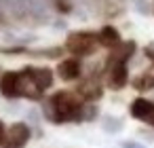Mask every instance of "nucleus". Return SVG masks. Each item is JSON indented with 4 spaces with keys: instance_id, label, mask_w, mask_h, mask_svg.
I'll return each mask as SVG.
<instances>
[{
    "instance_id": "423d86ee",
    "label": "nucleus",
    "mask_w": 154,
    "mask_h": 148,
    "mask_svg": "<svg viewBox=\"0 0 154 148\" xmlns=\"http://www.w3.org/2000/svg\"><path fill=\"white\" fill-rule=\"evenodd\" d=\"M135 51V45L133 43H118L110 55V64H125Z\"/></svg>"
},
{
    "instance_id": "9b49d317",
    "label": "nucleus",
    "mask_w": 154,
    "mask_h": 148,
    "mask_svg": "<svg viewBox=\"0 0 154 148\" xmlns=\"http://www.w3.org/2000/svg\"><path fill=\"white\" fill-rule=\"evenodd\" d=\"M133 87L139 89V91H146V89H152L154 87V72H146L141 76H137L133 80Z\"/></svg>"
},
{
    "instance_id": "6e6552de",
    "label": "nucleus",
    "mask_w": 154,
    "mask_h": 148,
    "mask_svg": "<svg viewBox=\"0 0 154 148\" xmlns=\"http://www.w3.org/2000/svg\"><path fill=\"white\" fill-rule=\"evenodd\" d=\"M131 114L137 116V118H150L154 114V104L148 102V99H135L133 106H131Z\"/></svg>"
},
{
    "instance_id": "ddd939ff",
    "label": "nucleus",
    "mask_w": 154,
    "mask_h": 148,
    "mask_svg": "<svg viewBox=\"0 0 154 148\" xmlns=\"http://www.w3.org/2000/svg\"><path fill=\"white\" fill-rule=\"evenodd\" d=\"M125 148H143V146H139V144H133V142H127V144H125Z\"/></svg>"
},
{
    "instance_id": "f03ea898",
    "label": "nucleus",
    "mask_w": 154,
    "mask_h": 148,
    "mask_svg": "<svg viewBox=\"0 0 154 148\" xmlns=\"http://www.w3.org/2000/svg\"><path fill=\"white\" fill-rule=\"evenodd\" d=\"M97 36L89 34V32H78V34H72L66 43V47L74 53V55H91L95 45H97Z\"/></svg>"
},
{
    "instance_id": "1a4fd4ad",
    "label": "nucleus",
    "mask_w": 154,
    "mask_h": 148,
    "mask_svg": "<svg viewBox=\"0 0 154 148\" xmlns=\"http://www.w3.org/2000/svg\"><path fill=\"white\" fill-rule=\"evenodd\" d=\"M30 70V74H32V78L36 80V85L45 91L47 87H51V83H53V74H51V70H47V68H28Z\"/></svg>"
},
{
    "instance_id": "20e7f679",
    "label": "nucleus",
    "mask_w": 154,
    "mask_h": 148,
    "mask_svg": "<svg viewBox=\"0 0 154 148\" xmlns=\"http://www.w3.org/2000/svg\"><path fill=\"white\" fill-rule=\"evenodd\" d=\"M0 91L7 97H17L19 95V74L15 72H7L0 78Z\"/></svg>"
},
{
    "instance_id": "f257e3e1",
    "label": "nucleus",
    "mask_w": 154,
    "mask_h": 148,
    "mask_svg": "<svg viewBox=\"0 0 154 148\" xmlns=\"http://www.w3.org/2000/svg\"><path fill=\"white\" fill-rule=\"evenodd\" d=\"M49 104H51V106L47 108V114H49L55 123H61V121H70V118H78V116H80L82 104H80L72 93H66V91L55 93Z\"/></svg>"
},
{
    "instance_id": "0eeeda50",
    "label": "nucleus",
    "mask_w": 154,
    "mask_h": 148,
    "mask_svg": "<svg viewBox=\"0 0 154 148\" xmlns=\"http://www.w3.org/2000/svg\"><path fill=\"white\" fill-rule=\"evenodd\" d=\"M59 76L63 80H74L80 76V64L76 59H66L59 64Z\"/></svg>"
},
{
    "instance_id": "4468645a",
    "label": "nucleus",
    "mask_w": 154,
    "mask_h": 148,
    "mask_svg": "<svg viewBox=\"0 0 154 148\" xmlns=\"http://www.w3.org/2000/svg\"><path fill=\"white\" fill-rule=\"evenodd\" d=\"M5 140V127H2V123H0V142Z\"/></svg>"
},
{
    "instance_id": "7ed1b4c3",
    "label": "nucleus",
    "mask_w": 154,
    "mask_h": 148,
    "mask_svg": "<svg viewBox=\"0 0 154 148\" xmlns=\"http://www.w3.org/2000/svg\"><path fill=\"white\" fill-rule=\"evenodd\" d=\"M5 148H23V144L30 140V129L23 123H17L9 129L7 137H5Z\"/></svg>"
},
{
    "instance_id": "f8f14e48",
    "label": "nucleus",
    "mask_w": 154,
    "mask_h": 148,
    "mask_svg": "<svg viewBox=\"0 0 154 148\" xmlns=\"http://www.w3.org/2000/svg\"><path fill=\"white\" fill-rule=\"evenodd\" d=\"M146 55H148V57H154V45L146 47Z\"/></svg>"
},
{
    "instance_id": "9d476101",
    "label": "nucleus",
    "mask_w": 154,
    "mask_h": 148,
    "mask_svg": "<svg viewBox=\"0 0 154 148\" xmlns=\"http://www.w3.org/2000/svg\"><path fill=\"white\" fill-rule=\"evenodd\" d=\"M97 40L103 45V47H116L118 43H120V36H118V30L116 28H103L101 32H99V36H97Z\"/></svg>"
},
{
    "instance_id": "39448f33",
    "label": "nucleus",
    "mask_w": 154,
    "mask_h": 148,
    "mask_svg": "<svg viewBox=\"0 0 154 148\" xmlns=\"http://www.w3.org/2000/svg\"><path fill=\"white\" fill-rule=\"evenodd\" d=\"M108 83L112 85V89H122V87H125V83H127V70H125V64H110Z\"/></svg>"
}]
</instances>
